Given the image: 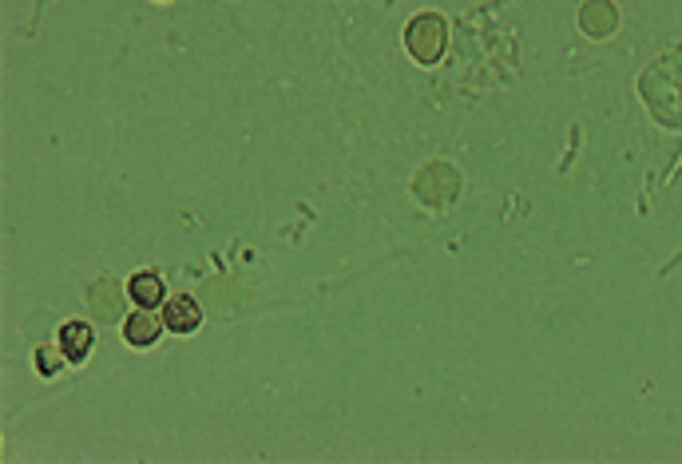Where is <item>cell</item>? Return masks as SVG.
I'll list each match as a JSON object with an SVG mask.
<instances>
[{"label": "cell", "mask_w": 682, "mask_h": 464, "mask_svg": "<svg viewBox=\"0 0 682 464\" xmlns=\"http://www.w3.org/2000/svg\"><path fill=\"white\" fill-rule=\"evenodd\" d=\"M60 353L68 361H84L92 353V326L88 322H64V330H60Z\"/></svg>", "instance_id": "5"}, {"label": "cell", "mask_w": 682, "mask_h": 464, "mask_svg": "<svg viewBox=\"0 0 682 464\" xmlns=\"http://www.w3.org/2000/svg\"><path fill=\"white\" fill-rule=\"evenodd\" d=\"M163 326H167L163 318H155L151 310H139V314H131V318L123 322V334H127V342H131V346L147 349V346H155V342H159Z\"/></svg>", "instance_id": "4"}, {"label": "cell", "mask_w": 682, "mask_h": 464, "mask_svg": "<svg viewBox=\"0 0 682 464\" xmlns=\"http://www.w3.org/2000/svg\"><path fill=\"white\" fill-rule=\"evenodd\" d=\"M36 365H40V373H44V377H52V373L60 369V361H56V357H48V349H40V357H36Z\"/></svg>", "instance_id": "7"}, {"label": "cell", "mask_w": 682, "mask_h": 464, "mask_svg": "<svg viewBox=\"0 0 682 464\" xmlns=\"http://www.w3.org/2000/svg\"><path fill=\"white\" fill-rule=\"evenodd\" d=\"M163 322L175 334H195L203 326V310H199V302L191 294H179V298H167L163 302Z\"/></svg>", "instance_id": "2"}, {"label": "cell", "mask_w": 682, "mask_h": 464, "mask_svg": "<svg viewBox=\"0 0 682 464\" xmlns=\"http://www.w3.org/2000/svg\"><path fill=\"white\" fill-rule=\"evenodd\" d=\"M127 298L139 306V310H155V306H163L167 302V290H163V278L159 274H135L131 282H127Z\"/></svg>", "instance_id": "3"}, {"label": "cell", "mask_w": 682, "mask_h": 464, "mask_svg": "<svg viewBox=\"0 0 682 464\" xmlns=\"http://www.w3.org/2000/svg\"><path fill=\"white\" fill-rule=\"evenodd\" d=\"M445 40H449V28L437 12H421L405 28V44H409L413 60H421V64H437L445 56Z\"/></svg>", "instance_id": "1"}, {"label": "cell", "mask_w": 682, "mask_h": 464, "mask_svg": "<svg viewBox=\"0 0 682 464\" xmlns=\"http://www.w3.org/2000/svg\"><path fill=\"white\" fill-rule=\"evenodd\" d=\"M579 24H583L591 36H607V32L615 28V4H611V0H591V4H583Z\"/></svg>", "instance_id": "6"}]
</instances>
